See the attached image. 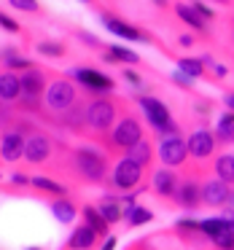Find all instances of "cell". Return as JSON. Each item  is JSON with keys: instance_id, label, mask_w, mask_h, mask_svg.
Segmentation results:
<instances>
[{"instance_id": "cell-13", "label": "cell", "mask_w": 234, "mask_h": 250, "mask_svg": "<svg viewBox=\"0 0 234 250\" xmlns=\"http://www.w3.org/2000/svg\"><path fill=\"white\" fill-rule=\"evenodd\" d=\"M229 194H232V186L223 183L221 178H210L202 183V205L205 207H226L229 205Z\"/></svg>"}, {"instance_id": "cell-33", "label": "cell", "mask_w": 234, "mask_h": 250, "mask_svg": "<svg viewBox=\"0 0 234 250\" xmlns=\"http://www.w3.org/2000/svg\"><path fill=\"white\" fill-rule=\"evenodd\" d=\"M110 49V54L116 57V62H119V65H137V62H140V57L135 54V51L132 49H127V46H119V43H113V46H108Z\"/></svg>"}, {"instance_id": "cell-47", "label": "cell", "mask_w": 234, "mask_h": 250, "mask_svg": "<svg viewBox=\"0 0 234 250\" xmlns=\"http://www.w3.org/2000/svg\"><path fill=\"white\" fill-rule=\"evenodd\" d=\"M170 3H172V0H153V6H156V8H167Z\"/></svg>"}, {"instance_id": "cell-20", "label": "cell", "mask_w": 234, "mask_h": 250, "mask_svg": "<svg viewBox=\"0 0 234 250\" xmlns=\"http://www.w3.org/2000/svg\"><path fill=\"white\" fill-rule=\"evenodd\" d=\"M30 188L38 191L41 196H49V199H60V196H67V186L60 183V180L46 178V175H33V180H30Z\"/></svg>"}, {"instance_id": "cell-24", "label": "cell", "mask_w": 234, "mask_h": 250, "mask_svg": "<svg viewBox=\"0 0 234 250\" xmlns=\"http://www.w3.org/2000/svg\"><path fill=\"white\" fill-rule=\"evenodd\" d=\"M22 97V78L17 73L6 70L0 73V100H6V103H17Z\"/></svg>"}, {"instance_id": "cell-12", "label": "cell", "mask_w": 234, "mask_h": 250, "mask_svg": "<svg viewBox=\"0 0 234 250\" xmlns=\"http://www.w3.org/2000/svg\"><path fill=\"white\" fill-rule=\"evenodd\" d=\"M189 156L196 159V162H205V159H210L213 153H215L218 148V140H215V132L210 129H196L189 135Z\"/></svg>"}, {"instance_id": "cell-6", "label": "cell", "mask_w": 234, "mask_h": 250, "mask_svg": "<svg viewBox=\"0 0 234 250\" xmlns=\"http://www.w3.org/2000/svg\"><path fill=\"white\" fill-rule=\"evenodd\" d=\"M43 100H46V108L51 113H65L70 105H76V86L62 76H51Z\"/></svg>"}, {"instance_id": "cell-19", "label": "cell", "mask_w": 234, "mask_h": 250, "mask_svg": "<svg viewBox=\"0 0 234 250\" xmlns=\"http://www.w3.org/2000/svg\"><path fill=\"white\" fill-rule=\"evenodd\" d=\"M19 78H22V94H27V97H43L49 89L46 70H41V67H30V70L19 73Z\"/></svg>"}, {"instance_id": "cell-35", "label": "cell", "mask_w": 234, "mask_h": 250, "mask_svg": "<svg viewBox=\"0 0 234 250\" xmlns=\"http://www.w3.org/2000/svg\"><path fill=\"white\" fill-rule=\"evenodd\" d=\"M76 35H78V41L81 43H86V46H92V49H97V51H105L108 46L103 43V41L97 38V35H92V33H86V30H76Z\"/></svg>"}, {"instance_id": "cell-50", "label": "cell", "mask_w": 234, "mask_h": 250, "mask_svg": "<svg viewBox=\"0 0 234 250\" xmlns=\"http://www.w3.org/2000/svg\"><path fill=\"white\" fill-rule=\"evenodd\" d=\"M215 3H223V6H226V3H229V0H215Z\"/></svg>"}, {"instance_id": "cell-16", "label": "cell", "mask_w": 234, "mask_h": 250, "mask_svg": "<svg viewBox=\"0 0 234 250\" xmlns=\"http://www.w3.org/2000/svg\"><path fill=\"white\" fill-rule=\"evenodd\" d=\"M100 234L94 231L89 223H78L76 229L70 231V237H67V242H65V250H97L100 248Z\"/></svg>"}, {"instance_id": "cell-36", "label": "cell", "mask_w": 234, "mask_h": 250, "mask_svg": "<svg viewBox=\"0 0 234 250\" xmlns=\"http://www.w3.org/2000/svg\"><path fill=\"white\" fill-rule=\"evenodd\" d=\"M210 248H215V250H234V231H223L221 237H215L210 242Z\"/></svg>"}, {"instance_id": "cell-34", "label": "cell", "mask_w": 234, "mask_h": 250, "mask_svg": "<svg viewBox=\"0 0 234 250\" xmlns=\"http://www.w3.org/2000/svg\"><path fill=\"white\" fill-rule=\"evenodd\" d=\"M17 11H27V14H43V6L38 0H8Z\"/></svg>"}, {"instance_id": "cell-30", "label": "cell", "mask_w": 234, "mask_h": 250, "mask_svg": "<svg viewBox=\"0 0 234 250\" xmlns=\"http://www.w3.org/2000/svg\"><path fill=\"white\" fill-rule=\"evenodd\" d=\"M35 51H38L41 57H49V60H60V57L70 54L65 41H38V43H35Z\"/></svg>"}, {"instance_id": "cell-31", "label": "cell", "mask_w": 234, "mask_h": 250, "mask_svg": "<svg viewBox=\"0 0 234 250\" xmlns=\"http://www.w3.org/2000/svg\"><path fill=\"white\" fill-rule=\"evenodd\" d=\"M223 231H229L223 215H213V218H202V234L207 237V242H213L215 237H221Z\"/></svg>"}, {"instance_id": "cell-22", "label": "cell", "mask_w": 234, "mask_h": 250, "mask_svg": "<svg viewBox=\"0 0 234 250\" xmlns=\"http://www.w3.org/2000/svg\"><path fill=\"white\" fill-rule=\"evenodd\" d=\"M127 156H129L132 162H137L143 169L151 172V169H153V159H156V148H153V143L148 140V137H143L137 146H132L129 151H127Z\"/></svg>"}, {"instance_id": "cell-43", "label": "cell", "mask_w": 234, "mask_h": 250, "mask_svg": "<svg viewBox=\"0 0 234 250\" xmlns=\"http://www.w3.org/2000/svg\"><path fill=\"white\" fill-rule=\"evenodd\" d=\"M129 250H153V248H151V239H137V242L129 245Z\"/></svg>"}, {"instance_id": "cell-44", "label": "cell", "mask_w": 234, "mask_h": 250, "mask_svg": "<svg viewBox=\"0 0 234 250\" xmlns=\"http://www.w3.org/2000/svg\"><path fill=\"white\" fill-rule=\"evenodd\" d=\"M97 250H116V237H113V234H110V237H105L103 242H100Z\"/></svg>"}, {"instance_id": "cell-14", "label": "cell", "mask_w": 234, "mask_h": 250, "mask_svg": "<svg viewBox=\"0 0 234 250\" xmlns=\"http://www.w3.org/2000/svg\"><path fill=\"white\" fill-rule=\"evenodd\" d=\"M175 205L183 207L186 212H194L202 207V183L196 178H186L180 180L178 196H175Z\"/></svg>"}, {"instance_id": "cell-53", "label": "cell", "mask_w": 234, "mask_h": 250, "mask_svg": "<svg viewBox=\"0 0 234 250\" xmlns=\"http://www.w3.org/2000/svg\"><path fill=\"white\" fill-rule=\"evenodd\" d=\"M232 143H234V137H232Z\"/></svg>"}, {"instance_id": "cell-48", "label": "cell", "mask_w": 234, "mask_h": 250, "mask_svg": "<svg viewBox=\"0 0 234 250\" xmlns=\"http://www.w3.org/2000/svg\"><path fill=\"white\" fill-rule=\"evenodd\" d=\"M226 207H232V210H234V186H232V194H229V205Z\"/></svg>"}, {"instance_id": "cell-1", "label": "cell", "mask_w": 234, "mask_h": 250, "mask_svg": "<svg viewBox=\"0 0 234 250\" xmlns=\"http://www.w3.org/2000/svg\"><path fill=\"white\" fill-rule=\"evenodd\" d=\"M62 167L65 175H73L78 183L84 186H103L110 178V167H108V153L97 151L92 146H78V148H67L62 146Z\"/></svg>"}, {"instance_id": "cell-51", "label": "cell", "mask_w": 234, "mask_h": 250, "mask_svg": "<svg viewBox=\"0 0 234 250\" xmlns=\"http://www.w3.org/2000/svg\"><path fill=\"white\" fill-rule=\"evenodd\" d=\"M84 3H92V0H84Z\"/></svg>"}, {"instance_id": "cell-23", "label": "cell", "mask_w": 234, "mask_h": 250, "mask_svg": "<svg viewBox=\"0 0 234 250\" xmlns=\"http://www.w3.org/2000/svg\"><path fill=\"white\" fill-rule=\"evenodd\" d=\"M49 210H51V215H54L60 223H73V221H76V215H78V205L70 199V196L51 199L49 202Z\"/></svg>"}, {"instance_id": "cell-26", "label": "cell", "mask_w": 234, "mask_h": 250, "mask_svg": "<svg viewBox=\"0 0 234 250\" xmlns=\"http://www.w3.org/2000/svg\"><path fill=\"white\" fill-rule=\"evenodd\" d=\"M175 14H178L180 22L189 24V27L194 30V33L207 35V22H205V19H202L196 11H194V6H191V3H178V6H175Z\"/></svg>"}, {"instance_id": "cell-15", "label": "cell", "mask_w": 234, "mask_h": 250, "mask_svg": "<svg viewBox=\"0 0 234 250\" xmlns=\"http://www.w3.org/2000/svg\"><path fill=\"white\" fill-rule=\"evenodd\" d=\"M24 148H27V137L19 129H6L3 132V140H0V151L3 159L8 164H17L19 159H24Z\"/></svg>"}, {"instance_id": "cell-2", "label": "cell", "mask_w": 234, "mask_h": 250, "mask_svg": "<svg viewBox=\"0 0 234 250\" xmlns=\"http://www.w3.org/2000/svg\"><path fill=\"white\" fill-rule=\"evenodd\" d=\"M119 110H127V100L110 97V94H94L86 103V126L94 140H105L119 121Z\"/></svg>"}, {"instance_id": "cell-37", "label": "cell", "mask_w": 234, "mask_h": 250, "mask_svg": "<svg viewBox=\"0 0 234 250\" xmlns=\"http://www.w3.org/2000/svg\"><path fill=\"white\" fill-rule=\"evenodd\" d=\"M0 27L6 30V33H11V35H19V33H22V24H19L14 17H8L6 11H0Z\"/></svg>"}, {"instance_id": "cell-46", "label": "cell", "mask_w": 234, "mask_h": 250, "mask_svg": "<svg viewBox=\"0 0 234 250\" xmlns=\"http://www.w3.org/2000/svg\"><path fill=\"white\" fill-rule=\"evenodd\" d=\"M223 103H226V108H229V110H234V92H229L226 97H223Z\"/></svg>"}, {"instance_id": "cell-7", "label": "cell", "mask_w": 234, "mask_h": 250, "mask_svg": "<svg viewBox=\"0 0 234 250\" xmlns=\"http://www.w3.org/2000/svg\"><path fill=\"white\" fill-rule=\"evenodd\" d=\"M100 22L105 24V27L110 30V33L116 35V38L121 41H135V43H153V35L146 33V30L135 27V24H129L127 19L116 17V14L105 11V8H100Z\"/></svg>"}, {"instance_id": "cell-39", "label": "cell", "mask_w": 234, "mask_h": 250, "mask_svg": "<svg viewBox=\"0 0 234 250\" xmlns=\"http://www.w3.org/2000/svg\"><path fill=\"white\" fill-rule=\"evenodd\" d=\"M124 81L129 83V86H135V89H143V86H146L143 76H140L137 70H132V67H124Z\"/></svg>"}, {"instance_id": "cell-42", "label": "cell", "mask_w": 234, "mask_h": 250, "mask_svg": "<svg viewBox=\"0 0 234 250\" xmlns=\"http://www.w3.org/2000/svg\"><path fill=\"white\" fill-rule=\"evenodd\" d=\"M194 110H196V113H202V116H207V113H213V103H210V100H199V103L194 105Z\"/></svg>"}, {"instance_id": "cell-17", "label": "cell", "mask_w": 234, "mask_h": 250, "mask_svg": "<svg viewBox=\"0 0 234 250\" xmlns=\"http://www.w3.org/2000/svg\"><path fill=\"white\" fill-rule=\"evenodd\" d=\"M175 234H178L183 242L194 245V248H202V245L207 242V237L202 234V221L194 215H183L175 221Z\"/></svg>"}, {"instance_id": "cell-3", "label": "cell", "mask_w": 234, "mask_h": 250, "mask_svg": "<svg viewBox=\"0 0 234 250\" xmlns=\"http://www.w3.org/2000/svg\"><path fill=\"white\" fill-rule=\"evenodd\" d=\"M143 137H146L143 135V121L127 108V110H121V116H119V121H116V126L110 129V135L100 143H103V148L108 151V156L121 159V156H127V151H129L132 146H137Z\"/></svg>"}, {"instance_id": "cell-11", "label": "cell", "mask_w": 234, "mask_h": 250, "mask_svg": "<svg viewBox=\"0 0 234 250\" xmlns=\"http://www.w3.org/2000/svg\"><path fill=\"white\" fill-rule=\"evenodd\" d=\"M180 188V178L172 167H162V169H153L151 172V191L164 202H175Z\"/></svg>"}, {"instance_id": "cell-4", "label": "cell", "mask_w": 234, "mask_h": 250, "mask_svg": "<svg viewBox=\"0 0 234 250\" xmlns=\"http://www.w3.org/2000/svg\"><path fill=\"white\" fill-rule=\"evenodd\" d=\"M148 178H151L148 169H143L140 164L132 162L129 156H121V159H116L113 169H110L108 186H110V188H116L119 194H129V191L140 188Z\"/></svg>"}, {"instance_id": "cell-38", "label": "cell", "mask_w": 234, "mask_h": 250, "mask_svg": "<svg viewBox=\"0 0 234 250\" xmlns=\"http://www.w3.org/2000/svg\"><path fill=\"white\" fill-rule=\"evenodd\" d=\"M191 6H194V11L199 14V17L205 19V22H213V19H215V11H213V8L207 6V3H202V0H191Z\"/></svg>"}, {"instance_id": "cell-18", "label": "cell", "mask_w": 234, "mask_h": 250, "mask_svg": "<svg viewBox=\"0 0 234 250\" xmlns=\"http://www.w3.org/2000/svg\"><path fill=\"white\" fill-rule=\"evenodd\" d=\"M60 124L65 126V129L76 132V135H86L89 126H86V103H78L70 105V108L65 110V113H60Z\"/></svg>"}, {"instance_id": "cell-40", "label": "cell", "mask_w": 234, "mask_h": 250, "mask_svg": "<svg viewBox=\"0 0 234 250\" xmlns=\"http://www.w3.org/2000/svg\"><path fill=\"white\" fill-rule=\"evenodd\" d=\"M172 83H178L180 89H194V78L186 76V73H180V70L172 73Z\"/></svg>"}, {"instance_id": "cell-9", "label": "cell", "mask_w": 234, "mask_h": 250, "mask_svg": "<svg viewBox=\"0 0 234 250\" xmlns=\"http://www.w3.org/2000/svg\"><path fill=\"white\" fill-rule=\"evenodd\" d=\"M73 81L81 83L84 92H89L94 97V94H110L116 89V81L110 76H105V73L94 70V67H73L70 70Z\"/></svg>"}, {"instance_id": "cell-25", "label": "cell", "mask_w": 234, "mask_h": 250, "mask_svg": "<svg viewBox=\"0 0 234 250\" xmlns=\"http://www.w3.org/2000/svg\"><path fill=\"white\" fill-rule=\"evenodd\" d=\"M81 218H84V223H89V226L100 234V239L110 237V223L103 218V212H100L97 205H84L81 207Z\"/></svg>"}, {"instance_id": "cell-27", "label": "cell", "mask_w": 234, "mask_h": 250, "mask_svg": "<svg viewBox=\"0 0 234 250\" xmlns=\"http://www.w3.org/2000/svg\"><path fill=\"white\" fill-rule=\"evenodd\" d=\"M0 65H6V70H11V73H24V70H30V67H35L30 60H24L22 54H19L17 49H3L0 51Z\"/></svg>"}, {"instance_id": "cell-41", "label": "cell", "mask_w": 234, "mask_h": 250, "mask_svg": "<svg viewBox=\"0 0 234 250\" xmlns=\"http://www.w3.org/2000/svg\"><path fill=\"white\" fill-rule=\"evenodd\" d=\"M30 175H24V172H14L11 175V186L14 188H30Z\"/></svg>"}, {"instance_id": "cell-21", "label": "cell", "mask_w": 234, "mask_h": 250, "mask_svg": "<svg viewBox=\"0 0 234 250\" xmlns=\"http://www.w3.org/2000/svg\"><path fill=\"white\" fill-rule=\"evenodd\" d=\"M97 207H100L103 218L110 223V226H116V223H121L127 218V210H124V205L119 202V194H105L103 199L97 202Z\"/></svg>"}, {"instance_id": "cell-8", "label": "cell", "mask_w": 234, "mask_h": 250, "mask_svg": "<svg viewBox=\"0 0 234 250\" xmlns=\"http://www.w3.org/2000/svg\"><path fill=\"white\" fill-rule=\"evenodd\" d=\"M60 151L54 143V137L46 135V132H35V135L27 137V148H24V162L30 164V167H38V164H49L51 156Z\"/></svg>"}, {"instance_id": "cell-5", "label": "cell", "mask_w": 234, "mask_h": 250, "mask_svg": "<svg viewBox=\"0 0 234 250\" xmlns=\"http://www.w3.org/2000/svg\"><path fill=\"white\" fill-rule=\"evenodd\" d=\"M137 105H140V110L146 113L148 124H151V126H153V129H156L162 137L180 135V126L172 121V116H170V108L162 103V100L143 94V97H137Z\"/></svg>"}, {"instance_id": "cell-29", "label": "cell", "mask_w": 234, "mask_h": 250, "mask_svg": "<svg viewBox=\"0 0 234 250\" xmlns=\"http://www.w3.org/2000/svg\"><path fill=\"white\" fill-rule=\"evenodd\" d=\"M213 172H215V178H221L223 183L234 186V153H221V156L215 159V164H213Z\"/></svg>"}, {"instance_id": "cell-32", "label": "cell", "mask_w": 234, "mask_h": 250, "mask_svg": "<svg viewBox=\"0 0 234 250\" xmlns=\"http://www.w3.org/2000/svg\"><path fill=\"white\" fill-rule=\"evenodd\" d=\"M127 226L129 229H137V226H146V223H151L153 221V212L148 210V207H143V205H135V207H129L127 210Z\"/></svg>"}, {"instance_id": "cell-52", "label": "cell", "mask_w": 234, "mask_h": 250, "mask_svg": "<svg viewBox=\"0 0 234 250\" xmlns=\"http://www.w3.org/2000/svg\"><path fill=\"white\" fill-rule=\"evenodd\" d=\"M0 156H3V151H0Z\"/></svg>"}, {"instance_id": "cell-28", "label": "cell", "mask_w": 234, "mask_h": 250, "mask_svg": "<svg viewBox=\"0 0 234 250\" xmlns=\"http://www.w3.org/2000/svg\"><path fill=\"white\" fill-rule=\"evenodd\" d=\"M178 70L186 73V76H191V78H210V73H207L202 57H180V60H178Z\"/></svg>"}, {"instance_id": "cell-49", "label": "cell", "mask_w": 234, "mask_h": 250, "mask_svg": "<svg viewBox=\"0 0 234 250\" xmlns=\"http://www.w3.org/2000/svg\"><path fill=\"white\" fill-rule=\"evenodd\" d=\"M24 250H43V248H38V245H33V248H24Z\"/></svg>"}, {"instance_id": "cell-45", "label": "cell", "mask_w": 234, "mask_h": 250, "mask_svg": "<svg viewBox=\"0 0 234 250\" xmlns=\"http://www.w3.org/2000/svg\"><path fill=\"white\" fill-rule=\"evenodd\" d=\"M178 43L183 46V49H191V46L196 43V38H194V35H180V38H178Z\"/></svg>"}, {"instance_id": "cell-10", "label": "cell", "mask_w": 234, "mask_h": 250, "mask_svg": "<svg viewBox=\"0 0 234 250\" xmlns=\"http://www.w3.org/2000/svg\"><path fill=\"white\" fill-rule=\"evenodd\" d=\"M156 153H159V159H162L164 167H183L186 159H189V143H186L180 135L162 137Z\"/></svg>"}]
</instances>
